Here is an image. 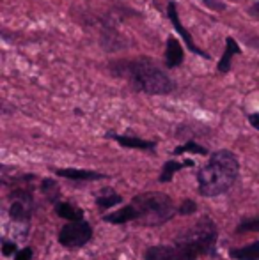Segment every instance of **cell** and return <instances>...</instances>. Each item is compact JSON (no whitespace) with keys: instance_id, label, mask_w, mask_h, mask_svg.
Listing matches in <instances>:
<instances>
[{"instance_id":"cell-16","label":"cell","mask_w":259,"mask_h":260,"mask_svg":"<svg viewBox=\"0 0 259 260\" xmlns=\"http://www.w3.org/2000/svg\"><path fill=\"white\" fill-rule=\"evenodd\" d=\"M229 257L233 260H259V241L243 248H233L229 251Z\"/></svg>"},{"instance_id":"cell-22","label":"cell","mask_w":259,"mask_h":260,"mask_svg":"<svg viewBox=\"0 0 259 260\" xmlns=\"http://www.w3.org/2000/svg\"><path fill=\"white\" fill-rule=\"evenodd\" d=\"M32 255H34V251H32L31 246L21 248L14 253V260H32Z\"/></svg>"},{"instance_id":"cell-11","label":"cell","mask_w":259,"mask_h":260,"mask_svg":"<svg viewBox=\"0 0 259 260\" xmlns=\"http://www.w3.org/2000/svg\"><path fill=\"white\" fill-rule=\"evenodd\" d=\"M32 206H34V202L13 199V200H11V207H9L11 219H13V221H16V223H27L28 219H31Z\"/></svg>"},{"instance_id":"cell-10","label":"cell","mask_w":259,"mask_h":260,"mask_svg":"<svg viewBox=\"0 0 259 260\" xmlns=\"http://www.w3.org/2000/svg\"><path fill=\"white\" fill-rule=\"evenodd\" d=\"M138 219V211L133 204L126 207H121L118 211L110 212V214H105L103 216V221L110 223V225H123V223H128V221H137Z\"/></svg>"},{"instance_id":"cell-21","label":"cell","mask_w":259,"mask_h":260,"mask_svg":"<svg viewBox=\"0 0 259 260\" xmlns=\"http://www.w3.org/2000/svg\"><path fill=\"white\" fill-rule=\"evenodd\" d=\"M178 212L180 214H183V216H190V214H195L197 212V204L194 202V200H183L181 202V206L178 207Z\"/></svg>"},{"instance_id":"cell-25","label":"cell","mask_w":259,"mask_h":260,"mask_svg":"<svg viewBox=\"0 0 259 260\" xmlns=\"http://www.w3.org/2000/svg\"><path fill=\"white\" fill-rule=\"evenodd\" d=\"M249 14H250V18L259 21V2H254L252 6L249 7Z\"/></svg>"},{"instance_id":"cell-7","label":"cell","mask_w":259,"mask_h":260,"mask_svg":"<svg viewBox=\"0 0 259 260\" xmlns=\"http://www.w3.org/2000/svg\"><path fill=\"white\" fill-rule=\"evenodd\" d=\"M167 16H169V20H170V23H172V27L178 30V34H180L181 38L185 39V45H187V48L190 50L192 53L200 55L203 58H210V55H208L206 52H203L200 48H197L195 43H194V39H192V36H190V32H188L187 28H185L183 25H181L180 16H178V7H176V2H174V0H170V2H169V7H167Z\"/></svg>"},{"instance_id":"cell-17","label":"cell","mask_w":259,"mask_h":260,"mask_svg":"<svg viewBox=\"0 0 259 260\" xmlns=\"http://www.w3.org/2000/svg\"><path fill=\"white\" fill-rule=\"evenodd\" d=\"M55 214L63 219H68V221H76V219L83 218L82 209L73 206V204H66V202H57L55 204Z\"/></svg>"},{"instance_id":"cell-14","label":"cell","mask_w":259,"mask_h":260,"mask_svg":"<svg viewBox=\"0 0 259 260\" xmlns=\"http://www.w3.org/2000/svg\"><path fill=\"white\" fill-rule=\"evenodd\" d=\"M238 53H242V48L238 46V43H236L233 38L225 39L224 55H222V58L218 60V73H229V69H231L233 57H235V55H238Z\"/></svg>"},{"instance_id":"cell-12","label":"cell","mask_w":259,"mask_h":260,"mask_svg":"<svg viewBox=\"0 0 259 260\" xmlns=\"http://www.w3.org/2000/svg\"><path fill=\"white\" fill-rule=\"evenodd\" d=\"M183 62V46L180 45L176 38L167 39V48H165V64L167 68L174 69L178 66H181Z\"/></svg>"},{"instance_id":"cell-23","label":"cell","mask_w":259,"mask_h":260,"mask_svg":"<svg viewBox=\"0 0 259 260\" xmlns=\"http://www.w3.org/2000/svg\"><path fill=\"white\" fill-rule=\"evenodd\" d=\"M18 251V246L14 241H4L2 243V253L6 255V257H9V255H14Z\"/></svg>"},{"instance_id":"cell-26","label":"cell","mask_w":259,"mask_h":260,"mask_svg":"<svg viewBox=\"0 0 259 260\" xmlns=\"http://www.w3.org/2000/svg\"><path fill=\"white\" fill-rule=\"evenodd\" d=\"M249 122L252 127H256V129L259 131V112L257 113H250L249 115Z\"/></svg>"},{"instance_id":"cell-3","label":"cell","mask_w":259,"mask_h":260,"mask_svg":"<svg viewBox=\"0 0 259 260\" xmlns=\"http://www.w3.org/2000/svg\"><path fill=\"white\" fill-rule=\"evenodd\" d=\"M135 207L138 211V223L148 226H156L162 223L169 221L174 216L176 209H174L172 199L165 193H140L131 200Z\"/></svg>"},{"instance_id":"cell-1","label":"cell","mask_w":259,"mask_h":260,"mask_svg":"<svg viewBox=\"0 0 259 260\" xmlns=\"http://www.w3.org/2000/svg\"><path fill=\"white\" fill-rule=\"evenodd\" d=\"M112 71L118 76H125L137 90L151 94V96H165L176 89L174 80L167 76L149 57L119 62L112 66Z\"/></svg>"},{"instance_id":"cell-19","label":"cell","mask_w":259,"mask_h":260,"mask_svg":"<svg viewBox=\"0 0 259 260\" xmlns=\"http://www.w3.org/2000/svg\"><path fill=\"white\" fill-rule=\"evenodd\" d=\"M185 152H192V154L206 156L208 154V149L203 147V145H199L194 140H188V142H185L183 145H178V147L174 149V156H181V154H185Z\"/></svg>"},{"instance_id":"cell-6","label":"cell","mask_w":259,"mask_h":260,"mask_svg":"<svg viewBox=\"0 0 259 260\" xmlns=\"http://www.w3.org/2000/svg\"><path fill=\"white\" fill-rule=\"evenodd\" d=\"M197 257L199 255L181 241H174V244L151 246L144 253V260H197Z\"/></svg>"},{"instance_id":"cell-20","label":"cell","mask_w":259,"mask_h":260,"mask_svg":"<svg viewBox=\"0 0 259 260\" xmlns=\"http://www.w3.org/2000/svg\"><path fill=\"white\" fill-rule=\"evenodd\" d=\"M236 232L243 234V232H259V216L257 218H249L240 221V225L236 226Z\"/></svg>"},{"instance_id":"cell-24","label":"cell","mask_w":259,"mask_h":260,"mask_svg":"<svg viewBox=\"0 0 259 260\" xmlns=\"http://www.w3.org/2000/svg\"><path fill=\"white\" fill-rule=\"evenodd\" d=\"M203 4L210 9H215V11H225V4L218 2V0H203Z\"/></svg>"},{"instance_id":"cell-9","label":"cell","mask_w":259,"mask_h":260,"mask_svg":"<svg viewBox=\"0 0 259 260\" xmlns=\"http://www.w3.org/2000/svg\"><path fill=\"white\" fill-rule=\"evenodd\" d=\"M107 138L118 142L121 147H128V149H138V151H155L156 149V142H149V140H142L138 137H130V135H116V133H107Z\"/></svg>"},{"instance_id":"cell-15","label":"cell","mask_w":259,"mask_h":260,"mask_svg":"<svg viewBox=\"0 0 259 260\" xmlns=\"http://www.w3.org/2000/svg\"><path fill=\"white\" fill-rule=\"evenodd\" d=\"M96 207L100 209V211H105V209H110L114 206H119V204L123 202V197L119 195V193H116L114 189L110 188H103L100 191V195L96 197Z\"/></svg>"},{"instance_id":"cell-13","label":"cell","mask_w":259,"mask_h":260,"mask_svg":"<svg viewBox=\"0 0 259 260\" xmlns=\"http://www.w3.org/2000/svg\"><path fill=\"white\" fill-rule=\"evenodd\" d=\"M194 165L195 163L192 159H185V161H174V159H170V161H167V163H163L158 181L160 182H169V181H172V177H174V174H176V172L183 170V168H190V167H194Z\"/></svg>"},{"instance_id":"cell-18","label":"cell","mask_w":259,"mask_h":260,"mask_svg":"<svg viewBox=\"0 0 259 260\" xmlns=\"http://www.w3.org/2000/svg\"><path fill=\"white\" fill-rule=\"evenodd\" d=\"M41 191L45 193L46 200L52 204H57L61 197V189H59V184H57L55 179H43L41 181Z\"/></svg>"},{"instance_id":"cell-2","label":"cell","mask_w":259,"mask_h":260,"mask_svg":"<svg viewBox=\"0 0 259 260\" xmlns=\"http://www.w3.org/2000/svg\"><path fill=\"white\" fill-rule=\"evenodd\" d=\"M240 174L238 157L227 149L210 156L208 163L197 172V184L203 197H218L233 188Z\"/></svg>"},{"instance_id":"cell-5","label":"cell","mask_w":259,"mask_h":260,"mask_svg":"<svg viewBox=\"0 0 259 260\" xmlns=\"http://www.w3.org/2000/svg\"><path fill=\"white\" fill-rule=\"evenodd\" d=\"M91 237H93V226L89 225V221L85 218H82L76 219V221L66 223L63 229L59 230L57 239H59V243L63 246L75 250V248L85 246L91 241Z\"/></svg>"},{"instance_id":"cell-8","label":"cell","mask_w":259,"mask_h":260,"mask_svg":"<svg viewBox=\"0 0 259 260\" xmlns=\"http://www.w3.org/2000/svg\"><path fill=\"white\" fill-rule=\"evenodd\" d=\"M52 172L59 175V177L76 181V182H89V181L105 179V174H100V172H94V170H80V168H52Z\"/></svg>"},{"instance_id":"cell-4","label":"cell","mask_w":259,"mask_h":260,"mask_svg":"<svg viewBox=\"0 0 259 260\" xmlns=\"http://www.w3.org/2000/svg\"><path fill=\"white\" fill-rule=\"evenodd\" d=\"M217 239H218L217 225L208 218L195 223L183 236L176 237V241L188 244L197 255H213L215 248H217Z\"/></svg>"}]
</instances>
